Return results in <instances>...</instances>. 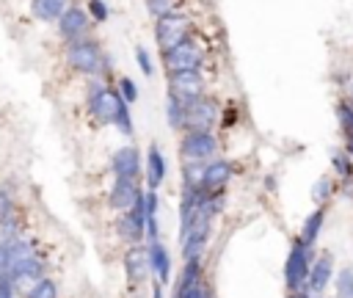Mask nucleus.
I'll list each match as a JSON object with an SVG mask.
<instances>
[{
	"mask_svg": "<svg viewBox=\"0 0 353 298\" xmlns=\"http://www.w3.org/2000/svg\"><path fill=\"white\" fill-rule=\"evenodd\" d=\"M314 262V248H309L306 243H301L298 237L292 240V248L284 259V287L290 295H298L306 290L309 284V270Z\"/></svg>",
	"mask_w": 353,
	"mask_h": 298,
	"instance_id": "1",
	"label": "nucleus"
},
{
	"mask_svg": "<svg viewBox=\"0 0 353 298\" xmlns=\"http://www.w3.org/2000/svg\"><path fill=\"white\" fill-rule=\"evenodd\" d=\"M66 63L80 72V74H102V63H105V52L99 50V44L94 39H77L66 44Z\"/></svg>",
	"mask_w": 353,
	"mask_h": 298,
	"instance_id": "2",
	"label": "nucleus"
},
{
	"mask_svg": "<svg viewBox=\"0 0 353 298\" xmlns=\"http://www.w3.org/2000/svg\"><path fill=\"white\" fill-rule=\"evenodd\" d=\"M119 102H121V94L110 86H105L102 80H94L91 88H88V97H85V110L94 121L99 124H113V116L119 110Z\"/></svg>",
	"mask_w": 353,
	"mask_h": 298,
	"instance_id": "3",
	"label": "nucleus"
},
{
	"mask_svg": "<svg viewBox=\"0 0 353 298\" xmlns=\"http://www.w3.org/2000/svg\"><path fill=\"white\" fill-rule=\"evenodd\" d=\"M188 36H190V19H188L185 14L174 11V14H168V17L154 19V39H157V47H160L163 52L179 47V44H185V41H190Z\"/></svg>",
	"mask_w": 353,
	"mask_h": 298,
	"instance_id": "4",
	"label": "nucleus"
},
{
	"mask_svg": "<svg viewBox=\"0 0 353 298\" xmlns=\"http://www.w3.org/2000/svg\"><path fill=\"white\" fill-rule=\"evenodd\" d=\"M179 152L185 160L207 163L218 155V138L212 135V130H185L179 141Z\"/></svg>",
	"mask_w": 353,
	"mask_h": 298,
	"instance_id": "5",
	"label": "nucleus"
},
{
	"mask_svg": "<svg viewBox=\"0 0 353 298\" xmlns=\"http://www.w3.org/2000/svg\"><path fill=\"white\" fill-rule=\"evenodd\" d=\"M218 105L204 94L185 102V127L182 130H212L218 124Z\"/></svg>",
	"mask_w": 353,
	"mask_h": 298,
	"instance_id": "6",
	"label": "nucleus"
},
{
	"mask_svg": "<svg viewBox=\"0 0 353 298\" xmlns=\"http://www.w3.org/2000/svg\"><path fill=\"white\" fill-rule=\"evenodd\" d=\"M121 268H124L127 284H130L132 290H135V287H141V284L152 276L146 243H141V246H127V251H124V257H121Z\"/></svg>",
	"mask_w": 353,
	"mask_h": 298,
	"instance_id": "7",
	"label": "nucleus"
},
{
	"mask_svg": "<svg viewBox=\"0 0 353 298\" xmlns=\"http://www.w3.org/2000/svg\"><path fill=\"white\" fill-rule=\"evenodd\" d=\"M110 171H113V179H138L141 171H143L141 149L132 146V143L119 146L110 157Z\"/></svg>",
	"mask_w": 353,
	"mask_h": 298,
	"instance_id": "8",
	"label": "nucleus"
},
{
	"mask_svg": "<svg viewBox=\"0 0 353 298\" xmlns=\"http://www.w3.org/2000/svg\"><path fill=\"white\" fill-rule=\"evenodd\" d=\"M163 63L168 66V72H190V69H201L204 66V50L193 41H185L168 52H163Z\"/></svg>",
	"mask_w": 353,
	"mask_h": 298,
	"instance_id": "9",
	"label": "nucleus"
},
{
	"mask_svg": "<svg viewBox=\"0 0 353 298\" xmlns=\"http://www.w3.org/2000/svg\"><path fill=\"white\" fill-rule=\"evenodd\" d=\"M204 74L201 69H190V72H168V91L176 94L182 102H190L196 97H204Z\"/></svg>",
	"mask_w": 353,
	"mask_h": 298,
	"instance_id": "10",
	"label": "nucleus"
},
{
	"mask_svg": "<svg viewBox=\"0 0 353 298\" xmlns=\"http://www.w3.org/2000/svg\"><path fill=\"white\" fill-rule=\"evenodd\" d=\"M234 177V166L226 160V157H212L204 163V171H201V190L207 193H215V190H226V185L232 182Z\"/></svg>",
	"mask_w": 353,
	"mask_h": 298,
	"instance_id": "11",
	"label": "nucleus"
},
{
	"mask_svg": "<svg viewBox=\"0 0 353 298\" xmlns=\"http://www.w3.org/2000/svg\"><path fill=\"white\" fill-rule=\"evenodd\" d=\"M88 28H91L88 11L80 8V6H69L63 11V17L58 19V33H61V39H66V44L69 41H77V39H85Z\"/></svg>",
	"mask_w": 353,
	"mask_h": 298,
	"instance_id": "12",
	"label": "nucleus"
},
{
	"mask_svg": "<svg viewBox=\"0 0 353 298\" xmlns=\"http://www.w3.org/2000/svg\"><path fill=\"white\" fill-rule=\"evenodd\" d=\"M141 193H143V188L138 185V179H113V185L108 190V204H110V210H116L121 215L141 199Z\"/></svg>",
	"mask_w": 353,
	"mask_h": 298,
	"instance_id": "13",
	"label": "nucleus"
},
{
	"mask_svg": "<svg viewBox=\"0 0 353 298\" xmlns=\"http://www.w3.org/2000/svg\"><path fill=\"white\" fill-rule=\"evenodd\" d=\"M334 276H336L334 254L323 251V254H317V257H314V262H312V270H309V284H306V290H309V292H314V295H323V292H325V287L334 281Z\"/></svg>",
	"mask_w": 353,
	"mask_h": 298,
	"instance_id": "14",
	"label": "nucleus"
},
{
	"mask_svg": "<svg viewBox=\"0 0 353 298\" xmlns=\"http://www.w3.org/2000/svg\"><path fill=\"white\" fill-rule=\"evenodd\" d=\"M165 174H168V160H165V155L160 152V146L152 143V146L146 149V157H143L146 190H157V188L165 182Z\"/></svg>",
	"mask_w": 353,
	"mask_h": 298,
	"instance_id": "15",
	"label": "nucleus"
},
{
	"mask_svg": "<svg viewBox=\"0 0 353 298\" xmlns=\"http://www.w3.org/2000/svg\"><path fill=\"white\" fill-rule=\"evenodd\" d=\"M146 251H149V268H152V279L160 281V284H168L171 281V251L163 240H152L146 243Z\"/></svg>",
	"mask_w": 353,
	"mask_h": 298,
	"instance_id": "16",
	"label": "nucleus"
},
{
	"mask_svg": "<svg viewBox=\"0 0 353 298\" xmlns=\"http://www.w3.org/2000/svg\"><path fill=\"white\" fill-rule=\"evenodd\" d=\"M325 215H328V207H314V210L303 218L301 232H298V240H301V243H306L309 248H314V246H317V240H320V235H323Z\"/></svg>",
	"mask_w": 353,
	"mask_h": 298,
	"instance_id": "17",
	"label": "nucleus"
},
{
	"mask_svg": "<svg viewBox=\"0 0 353 298\" xmlns=\"http://www.w3.org/2000/svg\"><path fill=\"white\" fill-rule=\"evenodd\" d=\"M69 8L66 0H30V14L41 22H55L63 17V11Z\"/></svg>",
	"mask_w": 353,
	"mask_h": 298,
	"instance_id": "18",
	"label": "nucleus"
},
{
	"mask_svg": "<svg viewBox=\"0 0 353 298\" xmlns=\"http://www.w3.org/2000/svg\"><path fill=\"white\" fill-rule=\"evenodd\" d=\"M165 119L174 130H182L185 127V102L176 97V94H165Z\"/></svg>",
	"mask_w": 353,
	"mask_h": 298,
	"instance_id": "19",
	"label": "nucleus"
},
{
	"mask_svg": "<svg viewBox=\"0 0 353 298\" xmlns=\"http://www.w3.org/2000/svg\"><path fill=\"white\" fill-rule=\"evenodd\" d=\"M334 179L331 177H320V179H314V185H312V201L317 204V207H325L328 201H331V196H334Z\"/></svg>",
	"mask_w": 353,
	"mask_h": 298,
	"instance_id": "20",
	"label": "nucleus"
},
{
	"mask_svg": "<svg viewBox=\"0 0 353 298\" xmlns=\"http://www.w3.org/2000/svg\"><path fill=\"white\" fill-rule=\"evenodd\" d=\"M331 168H334V174L342 182H350L353 179V157L347 152H334L331 155Z\"/></svg>",
	"mask_w": 353,
	"mask_h": 298,
	"instance_id": "21",
	"label": "nucleus"
},
{
	"mask_svg": "<svg viewBox=\"0 0 353 298\" xmlns=\"http://www.w3.org/2000/svg\"><path fill=\"white\" fill-rule=\"evenodd\" d=\"M334 287H336V298H353V268L336 270Z\"/></svg>",
	"mask_w": 353,
	"mask_h": 298,
	"instance_id": "22",
	"label": "nucleus"
},
{
	"mask_svg": "<svg viewBox=\"0 0 353 298\" xmlns=\"http://www.w3.org/2000/svg\"><path fill=\"white\" fill-rule=\"evenodd\" d=\"M25 298H58V284L50 276H44L25 292Z\"/></svg>",
	"mask_w": 353,
	"mask_h": 298,
	"instance_id": "23",
	"label": "nucleus"
},
{
	"mask_svg": "<svg viewBox=\"0 0 353 298\" xmlns=\"http://www.w3.org/2000/svg\"><path fill=\"white\" fill-rule=\"evenodd\" d=\"M113 127L121 132V135H132V116H130V105L121 99L119 102V110H116V116H113Z\"/></svg>",
	"mask_w": 353,
	"mask_h": 298,
	"instance_id": "24",
	"label": "nucleus"
},
{
	"mask_svg": "<svg viewBox=\"0 0 353 298\" xmlns=\"http://www.w3.org/2000/svg\"><path fill=\"white\" fill-rule=\"evenodd\" d=\"M171 298H212V290L207 281H199L193 287H174Z\"/></svg>",
	"mask_w": 353,
	"mask_h": 298,
	"instance_id": "25",
	"label": "nucleus"
},
{
	"mask_svg": "<svg viewBox=\"0 0 353 298\" xmlns=\"http://www.w3.org/2000/svg\"><path fill=\"white\" fill-rule=\"evenodd\" d=\"M176 6H179V0H146V8H149V14H152L154 19L174 14Z\"/></svg>",
	"mask_w": 353,
	"mask_h": 298,
	"instance_id": "26",
	"label": "nucleus"
},
{
	"mask_svg": "<svg viewBox=\"0 0 353 298\" xmlns=\"http://www.w3.org/2000/svg\"><path fill=\"white\" fill-rule=\"evenodd\" d=\"M135 63L143 72V77H152L154 74V61H152V55H149L146 47H135Z\"/></svg>",
	"mask_w": 353,
	"mask_h": 298,
	"instance_id": "27",
	"label": "nucleus"
},
{
	"mask_svg": "<svg viewBox=\"0 0 353 298\" xmlns=\"http://www.w3.org/2000/svg\"><path fill=\"white\" fill-rule=\"evenodd\" d=\"M116 91L121 94V99H124L127 105H132V102L138 99V86H135L132 77H119V88H116Z\"/></svg>",
	"mask_w": 353,
	"mask_h": 298,
	"instance_id": "28",
	"label": "nucleus"
},
{
	"mask_svg": "<svg viewBox=\"0 0 353 298\" xmlns=\"http://www.w3.org/2000/svg\"><path fill=\"white\" fill-rule=\"evenodd\" d=\"M336 116H339V124H342L345 135H353V105L350 102H339L336 105Z\"/></svg>",
	"mask_w": 353,
	"mask_h": 298,
	"instance_id": "29",
	"label": "nucleus"
},
{
	"mask_svg": "<svg viewBox=\"0 0 353 298\" xmlns=\"http://www.w3.org/2000/svg\"><path fill=\"white\" fill-rule=\"evenodd\" d=\"M88 14H91L97 22H105V19L110 17V11H108V3H105V0H88Z\"/></svg>",
	"mask_w": 353,
	"mask_h": 298,
	"instance_id": "30",
	"label": "nucleus"
},
{
	"mask_svg": "<svg viewBox=\"0 0 353 298\" xmlns=\"http://www.w3.org/2000/svg\"><path fill=\"white\" fill-rule=\"evenodd\" d=\"M11 218H14V199L6 190H0V223H6Z\"/></svg>",
	"mask_w": 353,
	"mask_h": 298,
	"instance_id": "31",
	"label": "nucleus"
},
{
	"mask_svg": "<svg viewBox=\"0 0 353 298\" xmlns=\"http://www.w3.org/2000/svg\"><path fill=\"white\" fill-rule=\"evenodd\" d=\"M17 295H19V290L14 287L11 276H3L0 279V298H17Z\"/></svg>",
	"mask_w": 353,
	"mask_h": 298,
	"instance_id": "32",
	"label": "nucleus"
},
{
	"mask_svg": "<svg viewBox=\"0 0 353 298\" xmlns=\"http://www.w3.org/2000/svg\"><path fill=\"white\" fill-rule=\"evenodd\" d=\"M11 273V262H8V251H6V243H0V279Z\"/></svg>",
	"mask_w": 353,
	"mask_h": 298,
	"instance_id": "33",
	"label": "nucleus"
},
{
	"mask_svg": "<svg viewBox=\"0 0 353 298\" xmlns=\"http://www.w3.org/2000/svg\"><path fill=\"white\" fill-rule=\"evenodd\" d=\"M163 287H165V284H160V281L152 279V298H165V295H163Z\"/></svg>",
	"mask_w": 353,
	"mask_h": 298,
	"instance_id": "34",
	"label": "nucleus"
}]
</instances>
